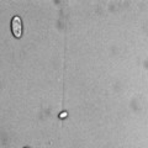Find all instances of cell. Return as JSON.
Returning <instances> with one entry per match:
<instances>
[{
    "instance_id": "6da1fadb",
    "label": "cell",
    "mask_w": 148,
    "mask_h": 148,
    "mask_svg": "<svg viewBox=\"0 0 148 148\" xmlns=\"http://www.w3.org/2000/svg\"><path fill=\"white\" fill-rule=\"evenodd\" d=\"M12 34L15 37H21L22 35V24H21V18L20 16H14L12 17Z\"/></svg>"
}]
</instances>
